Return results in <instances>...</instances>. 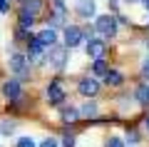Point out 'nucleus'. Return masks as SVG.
<instances>
[{
  "label": "nucleus",
  "mask_w": 149,
  "mask_h": 147,
  "mask_svg": "<svg viewBox=\"0 0 149 147\" xmlns=\"http://www.w3.org/2000/svg\"><path fill=\"white\" fill-rule=\"evenodd\" d=\"M47 65L52 70H62L65 65H67V47L52 45V47H50V53H47Z\"/></svg>",
  "instance_id": "nucleus-1"
},
{
  "label": "nucleus",
  "mask_w": 149,
  "mask_h": 147,
  "mask_svg": "<svg viewBox=\"0 0 149 147\" xmlns=\"http://www.w3.org/2000/svg\"><path fill=\"white\" fill-rule=\"evenodd\" d=\"M95 27L102 32V35H109L112 37L114 32H117V20H114L112 15H100V18H97V23H95Z\"/></svg>",
  "instance_id": "nucleus-2"
},
{
  "label": "nucleus",
  "mask_w": 149,
  "mask_h": 147,
  "mask_svg": "<svg viewBox=\"0 0 149 147\" xmlns=\"http://www.w3.org/2000/svg\"><path fill=\"white\" fill-rule=\"evenodd\" d=\"M80 42H82V30L74 27V25H67L65 27V45L67 47H77Z\"/></svg>",
  "instance_id": "nucleus-3"
},
{
  "label": "nucleus",
  "mask_w": 149,
  "mask_h": 147,
  "mask_svg": "<svg viewBox=\"0 0 149 147\" xmlns=\"http://www.w3.org/2000/svg\"><path fill=\"white\" fill-rule=\"evenodd\" d=\"M47 100H50V105H60V102L65 100V90H62L60 82H50L47 85Z\"/></svg>",
  "instance_id": "nucleus-4"
},
{
  "label": "nucleus",
  "mask_w": 149,
  "mask_h": 147,
  "mask_svg": "<svg viewBox=\"0 0 149 147\" xmlns=\"http://www.w3.org/2000/svg\"><path fill=\"white\" fill-rule=\"evenodd\" d=\"M77 90H80V95H85V97H95V95L100 92V85H97L95 80L85 77V80L80 82V87H77Z\"/></svg>",
  "instance_id": "nucleus-5"
},
{
  "label": "nucleus",
  "mask_w": 149,
  "mask_h": 147,
  "mask_svg": "<svg viewBox=\"0 0 149 147\" xmlns=\"http://www.w3.org/2000/svg\"><path fill=\"white\" fill-rule=\"evenodd\" d=\"M95 0H77V5H74V10H77V15L82 18H92L95 15Z\"/></svg>",
  "instance_id": "nucleus-6"
},
{
  "label": "nucleus",
  "mask_w": 149,
  "mask_h": 147,
  "mask_svg": "<svg viewBox=\"0 0 149 147\" xmlns=\"http://www.w3.org/2000/svg\"><path fill=\"white\" fill-rule=\"evenodd\" d=\"M10 70L15 75H20V77H25L27 75V63H25V58L22 55H13L10 58Z\"/></svg>",
  "instance_id": "nucleus-7"
},
{
  "label": "nucleus",
  "mask_w": 149,
  "mask_h": 147,
  "mask_svg": "<svg viewBox=\"0 0 149 147\" xmlns=\"http://www.w3.org/2000/svg\"><path fill=\"white\" fill-rule=\"evenodd\" d=\"M87 55H90V58H102V55H104V42L102 40H87Z\"/></svg>",
  "instance_id": "nucleus-8"
},
{
  "label": "nucleus",
  "mask_w": 149,
  "mask_h": 147,
  "mask_svg": "<svg viewBox=\"0 0 149 147\" xmlns=\"http://www.w3.org/2000/svg\"><path fill=\"white\" fill-rule=\"evenodd\" d=\"M3 92H5L8 100H17L22 90H20V85H17V82H5V85H3Z\"/></svg>",
  "instance_id": "nucleus-9"
},
{
  "label": "nucleus",
  "mask_w": 149,
  "mask_h": 147,
  "mask_svg": "<svg viewBox=\"0 0 149 147\" xmlns=\"http://www.w3.org/2000/svg\"><path fill=\"white\" fill-rule=\"evenodd\" d=\"M37 37L42 40V45H45V47H52L55 42H57V35H55V30H52V27H47V30H42V32H40Z\"/></svg>",
  "instance_id": "nucleus-10"
},
{
  "label": "nucleus",
  "mask_w": 149,
  "mask_h": 147,
  "mask_svg": "<svg viewBox=\"0 0 149 147\" xmlns=\"http://www.w3.org/2000/svg\"><path fill=\"white\" fill-rule=\"evenodd\" d=\"M42 50H45V45H42V40L40 37H32L30 40V53H32V60H40V55H42Z\"/></svg>",
  "instance_id": "nucleus-11"
},
{
  "label": "nucleus",
  "mask_w": 149,
  "mask_h": 147,
  "mask_svg": "<svg viewBox=\"0 0 149 147\" xmlns=\"http://www.w3.org/2000/svg\"><path fill=\"white\" fill-rule=\"evenodd\" d=\"M32 20H35V15H30V13L22 8V10H20V30H30Z\"/></svg>",
  "instance_id": "nucleus-12"
},
{
  "label": "nucleus",
  "mask_w": 149,
  "mask_h": 147,
  "mask_svg": "<svg viewBox=\"0 0 149 147\" xmlns=\"http://www.w3.org/2000/svg\"><path fill=\"white\" fill-rule=\"evenodd\" d=\"M25 10L30 15H37V13L42 10V0H25Z\"/></svg>",
  "instance_id": "nucleus-13"
},
{
  "label": "nucleus",
  "mask_w": 149,
  "mask_h": 147,
  "mask_svg": "<svg viewBox=\"0 0 149 147\" xmlns=\"http://www.w3.org/2000/svg\"><path fill=\"white\" fill-rule=\"evenodd\" d=\"M92 72H95V75H107V72H109V68H107V63L102 58H97L95 65H92Z\"/></svg>",
  "instance_id": "nucleus-14"
},
{
  "label": "nucleus",
  "mask_w": 149,
  "mask_h": 147,
  "mask_svg": "<svg viewBox=\"0 0 149 147\" xmlns=\"http://www.w3.org/2000/svg\"><path fill=\"white\" fill-rule=\"evenodd\" d=\"M97 112H100V110H97L95 102H87V105H82L80 115H82V117H97Z\"/></svg>",
  "instance_id": "nucleus-15"
},
{
  "label": "nucleus",
  "mask_w": 149,
  "mask_h": 147,
  "mask_svg": "<svg viewBox=\"0 0 149 147\" xmlns=\"http://www.w3.org/2000/svg\"><path fill=\"white\" fill-rule=\"evenodd\" d=\"M137 100L142 102V105H149V85H142V87H137Z\"/></svg>",
  "instance_id": "nucleus-16"
},
{
  "label": "nucleus",
  "mask_w": 149,
  "mask_h": 147,
  "mask_svg": "<svg viewBox=\"0 0 149 147\" xmlns=\"http://www.w3.org/2000/svg\"><path fill=\"white\" fill-rule=\"evenodd\" d=\"M80 117V110H74V107H65L62 110V120L65 122H72V120H77Z\"/></svg>",
  "instance_id": "nucleus-17"
},
{
  "label": "nucleus",
  "mask_w": 149,
  "mask_h": 147,
  "mask_svg": "<svg viewBox=\"0 0 149 147\" xmlns=\"http://www.w3.org/2000/svg\"><path fill=\"white\" fill-rule=\"evenodd\" d=\"M15 132V122L13 120H3L0 122V135H13Z\"/></svg>",
  "instance_id": "nucleus-18"
},
{
  "label": "nucleus",
  "mask_w": 149,
  "mask_h": 147,
  "mask_svg": "<svg viewBox=\"0 0 149 147\" xmlns=\"http://www.w3.org/2000/svg\"><path fill=\"white\" fill-rule=\"evenodd\" d=\"M104 80H107V85H122V75L119 72H107Z\"/></svg>",
  "instance_id": "nucleus-19"
},
{
  "label": "nucleus",
  "mask_w": 149,
  "mask_h": 147,
  "mask_svg": "<svg viewBox=\"0 0 149 147\" xmlns=\"http://www.w3.org/2000/svg\"><path fill=\"white\" fill-rule=\"evenodd\" d=\"M17 147H37V145L32 142V137H20L17 140Z\"/></svg>",
  "instance_id": "nucleus-20"
},
{
  "label": "nucleus",
  "mask_w": 149,
  "mask_h": 147,
  "mask_svg": "<svg viewBox=\"0 0 149 147\" xmlns=\"http://www.w3.org/2000/svg\"><path fill=\"white\" fill-rule=\"evenodd\" d=\"M107 147H124V142L119 140V137H109V140H107Z\"/></svg>",
  "instance_id": "nucleus-21"
},
{
  "label": "nucleus",
  "mask_w": 149,
  "mask_h": 147,
  "mask_svg": "<svg viewBox=\"0 0 149 147\" xmlns=\"http://www.w3.org/2000/svg\"><path fill=\"white\" fill-rule=\"evenodd\" d=\"M40 147H57V140H52V137H47V140L42 142Z\"/></svg>",
  "instance_id": "nucleus-22"
},
{
  "label": "nucleus",
  "mask_w": 149,
  "mask_h": 147,
  "mask_svg": "<svg viewBox=\"0 0 149 147\" xmlns=\"http://www.w3.org/2000/svg\"><path fill=\"white\" fill-rule=\"evenodd\" d=\"M62 147H74V137H65V140H62Z\"/></svg>",
  "instance_id": "nucleus-23"
},
{
  "label": "nucleus",
  "mask_w": 149,
  "mask_h": 147,
  "mask_svg": "<svg viewBox=\"0 0 149 147\" xmlns=\"http://www.w3.org/2000/svg\"><path fill=\"white\" fill-rule=\"evenodd\" d=\"M142 75L149 80V60H144V65H142Z\"/></svg>",
  "instance_id": "nucleus-24"
},
{
  "label": "nucleus",
  "mask_w": 149,
  "mask_h": 147,
  "mask_svg": "<svg viewBox=\"0 0 149 147\" xmlns=\"http://www.w3.org/2000/svg\"><path fill=\"white\" fill-rule=\"evenodd\" d=\"M8 10V0H0V13H5Z\"/></svg>",
  "instance_id": "nucleus-25"
},
{
  "label": "nucleus",
  "mask_w": 149,
  "mask_h": 147,
  "mask_svg": "<svg viewBox=\"0 0 149 147\" xmlns=\"http://www.w3.org/2000/svg\"><path fill=\"white\" fill-rule=\"evenodd\" d=\"M144 8H147V10H149V0H144Z\"/></svg>",
  "instance_id": "nucleus-26"
},
{
  "label": "nucleus",
  "mask_w": 149,
  "mask_h": 147,
  "mask_svg": "<svg viewBox=\"0 0 149 147\" xmlns=\"http://www.w3.org/2000/svg\"><path fill=\"white\" fill-rule=\"evenodd\" d=\"M127 3H137V0H127Z\"/></svg>",
  "instance_id": "nucleus-27"
},
{
  "label": "nucleus",
  "mask_w": 149,
  "mask_h": 147,
  "mask_svg": "<svg viewBox=\"0 0 149 147\" xmlns=\"http://www.w3.org/2000/svg\"><path fill=\"white\" fill-rule=\"evenodd\" d=\"M147 130H149V120H147Z\"/></svg>",
  "instance_id": "nucleus-28"
}]
</instances>
